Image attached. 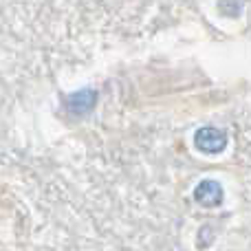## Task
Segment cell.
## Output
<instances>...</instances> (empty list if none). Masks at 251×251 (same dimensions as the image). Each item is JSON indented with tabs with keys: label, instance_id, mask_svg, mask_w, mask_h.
<instances>
[{
	"label": "cell",
	"instance_id": "cell-2",
	"mask_svg": "<svg viewBox=\"0 0 251 251\" xmlns=\"http://www.w3.org/2000/svg\"><path fill=\"white\" fill-rule=\"evenodd\" d=\"M100 100V93L95 88H82V91H75L71 95L64 97V110L71 115V117L79 119V117H86L95 110V104Z\"/></svg>",
	"mask_w": 251,
	"mask_h": 251
},
{
	"label": "cell",
	"instance_id": "cell-3",
	"mask_svg": "<svg viewBox=\"0 0 251 251\" xmlns=\"http://www.w3.org/2000/svg\"><path fill=\"white\" fill-rule=\"evenodd\" d=\"M192 194H194L196 205L207 207V209L221 207L223 201H225V190H223V185L216 178H203V181H199Z\"/></svg>",
	"mask_w": 251,
	"mask_h": 251
},
{
	"label": "cell",
	"instance_id": "cell-1",
	"mask_svg": "<svg viewBox=\"0 0 251 251\" xmlns=\"http://www.w3.org/2000/svg\"><path fill=\"white\" fill-rule=\"evenodd\" d=\"M192 139H194V148L201 154H212V156L225 152L227 143H229L227 132L216 128V126H201Z\"/></svg>",
	"mask_w": 251,
	"mask_h": 251
}]
</instances>
